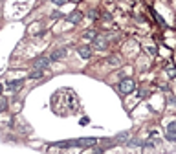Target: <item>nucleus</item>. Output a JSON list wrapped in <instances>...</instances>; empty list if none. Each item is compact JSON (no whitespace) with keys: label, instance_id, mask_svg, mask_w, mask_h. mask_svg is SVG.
I'll list each match as a JSON object with an SVG mask.
<instances>
[{"label":"nucleus","instance_id":"1","mask_svg":"<svg viewBox=\"0 0 176 154\" xmlns=\"http://www.w3.org/2000/svg\"><path fill=\"white\" fill-rule=\"evenodd\" d=\"M134 90H136L134 79H123V81L119 83V92L121 94H132Z\"/></svg>","mask_w":176,"mask_h":154},{"label":"nucleus","instance_id":"2","mask_svg":"<svg viewBox=\"0 0 176 154\" xmlns=\"http://www.w3.org/2000/svg\"><path fill=\"white\" fill-rule=\"evenodd\" d=\"M50 57H39V59H35L33 61V66L37 68V70H46V68L50 66Z\"/></svg>","mask_w":176,"mask_h":154},{"label":"nucleus","instance_id":"3","mask_svg":"<svg viewBox=\"0 0 176 154\" xmlns=\"http://www.w3.org/2000/svg\"><path fill=\"white\" fill-rule=\"evenodd\" d=\"M66 20L72 22V24H77V22L83 20V13H81V11H72V13L66 17Z\"/></svg>","mask_w":176,"mask_h":154},{"label":"nucleus","instance_id":"4","mask_svg":"<svg viewBox=\"0 0 176 154\" xmlns=\"http://www.w3.org/2000/svg\"><path fill=\"white\" fill-rule=\"evenodd\" d=\"M167 140L169 141H174L176 140V123L174 121H171L169 127H167Z\"/></svg>","mask_w":176,"mask_h":154},{"label":"nucleus","instance_id":"5","mask_svg":"<svg viewBox=\"0 0 176 154\" xmlns=\"http://www.w3.org/2000/svg\"><path fill=\"white\" fill-rule=\"evenodd\" d=\"M22 84H24V81H9L6 84V88H7L9 92H18L22 88Z\"/></svg>","mask_w":176,"mask_h":154},{"label":"nucleus","instance_id":"6","mask_svg":"<svg viewBox=\"0 0 176 154\" xmlns=\"http://www.w3.org/2000/svg\"><path fill=\"white\" fill-rule=\"evenodd\" d=\"M64 57H66V50L59 48V50H55L52 55H50V61H59V59H64Z\"/></svg>","mask_w":176,"mask_h":154},{"label":"nucleus","instance_id":"7","mask_svg":"<svg viewBox=\"0 0 176 154\" xmlns=\"http://www.w3.org/2000/svg\"><path fill=\"white\" fill-rule=\"evenodd\" d=\"M79 55H81V59L86 61V59L92 57V50H90L88 46H81V48H79Z\"/></svg>","mask_w":176,"mask_h":154},{"label":"nucleus","instance_id":"8","mask_svg":"<svg viewBox=\"0 0 176 154\" xmlns=\"http://www.w3.org/2000/svg\"><path fill=\"white\" fill-rule=\"evenodd\" d=\"M94 46L99 48V50H103V48H107V41H105L103 37H95L94 39Z\"/></svg>","mask_w":176,"mask_h":154},{"label":"nucleus","instance_id":"9","mask_svg":"<svg viewBox=\"0 0 176 154\" xmlns=\"http://www.w3.org/2000/svg\"><path fill=\"white\" fill-rule=\"evenodd\" d=\"M95 37H97V33H95V31H92V29H90V31H86V33L83 35V39H86V41H94Z\"/></svg>","mask_w":176,"mask_h":154},{"label":"nucleus","instance_id":"10","mask_svg":"<svg viewBox=\"0 0 176 154\" xmlns=\"http://www.w3.org/2000/svg\"><path fill=\"white\" fill-rule=\"evenodd\" d=\"M44 75V70H35L29 73V79H39V77H42Z\"/></svg>","mask_w":176,"mask_h":154},{"label":"nucleus","instance_id":"11","mask_svg":"<svg viewBox=\"0 0 176 154\" xmlns=\"http://www.w3.org/2000/svg\"><path fill=\"white\" fill-rule=\"evenodd\" d=\"M7 108V99L6 97H0V112H4Z\"/></svg>","mask_w":176,"mask_h":154},{"label":"nucleus","instance_id":"12","mask_svg":"<svg viewBox=\"0 0 176 154\" xmlns=\"http://www.w3.org/2000/svg\"><path fill=\"white\" fill-rule=\"evenodd\" d=\"M53 4H57V6H63V4H66V0H52Z\"/></svg>","mask_w":176,"mask_h":154},{"label":"nucleus","instance_id":"13","mask_svg":"<svg viewBox=\"0 0 176 154\" xmlns=\"http://www.w3.org/2000/svg\"><path fill=\"white\" fill-rule=\"evenodd\" d=\"M167 73H169V77H174V70H173V66H169V68H167Z\"/></svg>","mask_w":176,"mask_h":154},{"label":"nucleus","instance_id":"14","mask_svg":"<svg viewBox=\"0 0 176 154\" xmlns=\"http://www.w3.org/2000/svg\"><path fill=\"white\" fill-rule=\"evenodd\" d=\"M127 138H128V134L123 132V134H119V136H118V140H127Z\"/></svg>","mask_w":176,"mask_h":154},{"label":"nucleus","instance_id":"15","mask_svg":"<svg viewBox=\"0 0 176 154\" xmlns=\"http://www.w3.org/2000/svg\"><path fill=\"white\" fill-rule=\"evenodd\" d=\"M108 62H110V64H119V61H118V59H116V57H112V59H108Z\"/></svg>","mask_w":176,"mask_h":154},{"label":"nucleus","instance_id":"16","mask_svg":"<svg viewBox=\"0 0 176 154\" xmlns=\"http://www.w3.org/2000/svg\"><path fill=\"white\" fill-rule=\"evenodd\" d=\"M90 18H97V13H95V11H90Z\"/></svg>","mask_w":176,"mask_h":154},{"label":"nucleus","instance_id":"17","mask_svg":"<svg viewBox=\"0 0 176 154\" xmlns=\"http://www.w3.org/2000/svg\"><path fill=\"white\" fill-rule=\"evenodd\" d=\"M2 88H4V86H2V84H0V92H2Z\"/></svg>","mask_w":176,"mask_h":154}]
</instances>
